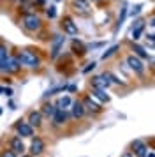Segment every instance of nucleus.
Here are the masks:
<instances>
[{
	"instance_id": "21",
	"label": "nucleus",
	"mask_w": 155,
	"mask_h": 157,
	"mask_svg": "<svg viewBox=\"0 0 155 157\" xmlns=\"http://www.w3.org/2000/svg\"><path fill=\"white\" fill-rule=\"evenodd\" d=\"M7 57H9V51H7V46L4 43H0V67H2V64L7 60Z\"/></svg>"
},
{
	"instance_id": "25",
	"label": "nucleus",
	"mask_w": 155,
	"mask_h": 157,
	"mask_svg": "<svg viewBox=\"0 0 155 157\" xmlns=\"http://www.w3.org/2000/svg\"><path fill=\"white\" fill-rule=\"evenodd\" d=\"M55 6H49L48 9H46V16H48V18H55L56 16V11H55Z\"/></svg>"
},
{
	"instance_id": "13",
	"label": "nucleus",
	"mask_w": 155,
	"mask_h": 157,
	"mask_svg": "<svg viewBox=\"0 0 155 157\" xmlns=\"http://www.w3.org/2000/svg\"><path fill=\"white\" fill-rule=\"evenodd\" d=\"M109 79L106 78V76H95V78H92V86L93 88H106V86H109Z\"/></svg>"
},
{
	"instance_id": "12",
	"label": "nucleus",
	"mask_w": 155,
	"mask_h": 157,
	"mask_svg": "<svg viewBox=\"0 0 155 157\" xmlns=\"http://www.w3.org/2000/svg\"><path fill=\"white\" fill-rule=\"evenodd\" d=\"M28 125H32V127H39L42 124V113L39 111H32V113L28 115Z\"/></svg>"
},
{
	"instance_id": "15",
	"label": "nucleus",
	"mask_w": 155,
	"mask_h": 157,
	"mask_svg": "<svg viewBox=\"0 0 155 157\" xmlns=\"http://www.w3.org/2000/svg\"><path fill=\"white\" fill-rule=\"evenodd\" d=\"M90 97H97V99L102 101V102H108V101H109V95L106 94V88H92Z\"/></svg>"
},
{
	"instance_id": "32",
	"label": "nucleus",
	"mask_w": 155,
	"mask_h": 157,
	"mask_svg": "<svg viewBox=\"0 0 155 157\" xmlns=\"http://www.w3.org/2000/svg\"><path fill=\"white\" fill-rule=\"evenodd\" d=\"M148 157H155V154H153V152H152V150L148 152Z\"/></svg>"
},
{
	"instance_id": "36",
	"label": "nucleus",
	"mask_w": 155,
	"mask_h": 157,
	"mask_svg": "<svg viewBox=\"0 0 155 157\" xmlns=\"http://www.w3.org/2000/svg\"><path fill=\"white\" fill-rule=\"evenodd\" d=\"M56 2H60V0H56Z\"/></svg>"
},
{
	"instance_id": "16",
	"label": "nucleus",
	"mask_w": 155,
	"mask_h": 157,
	"mask_svg": "<svg viewBox=\"0 0 155 157\" xmlns=\"http://www.w3.org/2000/svg\"><path fill=\"white\" fill-rule=\"evenodd\" d=\"M72 115H74V118H81L85 115V108H83V102L81 101L72 102Z\"/></svg>"
},
{
	"instance_id": "22",
	"label": "nucleus",
	"mask_w": 155,
	"mask_h": 157,
	"mask_svg": "<svg viewBox=\"0 0 155 157\" xmlns=\"http://www.w3.org/2000/svg\"><path fill=\"white\" fill-rule=\"evenodd\" d=\"M55 111H56V108L53 104H44L42 106V115H46V117H53Z\"/></svg>"
},
{
	"instance_id": "23",
	"label": "nucleus",
	"mask_w": 155,
	"mask_h": 157,
	"mask_svg": "<svg viewBox=\"0 0 155 157\" xmlns=\"http://www.w3.org/2000/svg\"><path fill=\"white\" fill-rule=\"evenodd\" d=\"M118 50H120L118 44H115V46H111V48H108V50H106L104 53H102V58H104V60H106V58H109L111 55H115V53H116Z\"/></svg>"
},
{
	"instance_id": "27",
	"label": "nucleus",
	"mask_w": 155,
	"mask_h": 157,
	"mask_svg": "<svg viewBox=\"0 0 155 157\" xmlns=\"http://www.w3.org/2000/svg\"><path fill=\"white\" fill-rule=\"evenodd\" d=\"M0 92H4L7 97H11L13 95V88H6V86H0Z\"/></svg>"
},
{
	"instance_id": "24",
	"label": "nucleus",
	"mask_w": 155,
	"mask_h": 157,
	"mask_svg": "<svg viewBox=\"0 0 155 157\" xmlns=\"http://www.w3.org/2000/svg\"><path fill=\"white\" fill-rule=\"evenodd\" d=\"M67 86L65 85H58V86H55V88H51V90H48V92L44 94V97H49V95H55V94H58V92H63Z\"/></svg>"
},
{
	"instance_id": "18",
	"label": "nucleus",
	"mask_w": 155,
	"mask_h": 157,
	"mask_svg": "<svg viewBox=\"0 0 155 157\" xmlns=\"http://www.w3.org/2000/svg\"><path fill=\"white\" fill-rule=\"evenodd\" d=\"M143 29H145L143 21H136V29H132V39H134V41H138V39H139V36L143 34Z\"/></svg>"
},
{
	"instance_id": "19",
	"label": "nucleus",
	"mask_w": 155,
	"mask_h": 157,
	"mask_svg": "<svg viewBox=\"0 0 155 157\" xmlns=\"http://www.w3.org/2000/svg\"><path fill=\"white\" fill-rule=\"evenodd\" d=\"M132 51H134V55H136L138 58H148V53L145 51V48H141L139 44H134Z\"/></svg>"
},
{
	"instance_id": "33",
	"label": "nucleus",
	"mask_w": 155,
	"mask_h": 157,
	"mask_svg": "<svg viewBox=\"0 0 155 157\" xmlns=\"http://www.w3.org/2000/svg\"><path fill=\"white\" fill-rule=\"evenodd\" d=\"M14 2H25V0H14Z\"/></svg>"
},
{
	"instance_id": "3",
	"label": "nucleus",
	"mask_w": 155,
	"mask_h": 157,
	"mask_svg": "<svg viewBox=\"0 0 155 157\" xmlns=\"http://www.w3.org/2000/svg\"><path fill=\"white\" fill-rule=\"evenodd\" d=\"M20 60L16 57H7V60L2 64V67H0V71L6 72V74H14V72L20 71Z\"/></svg>"
},
{
	"instance_id": "17",
	"label": "nucleus",
	"mask_w": 155,
	"mask_h": 157,
	"mask_svg": "<svg viewBox=\"0 0 155 157\" xmlns=\"http://www.w3.org/2000/svg\"><path fill=\"white\" fill-rule=\"evenodd\" d=\"M51 118H53V124H55V125H62L63 122H65V118H67V115H65V109H56L55 115H53Z\"/></svg>"
},
{
	"instance_id": "5",
	"label": "nucleus",
	"mask_w": 155,
	"mask_h": 157,
	"mask_svg": "<svg viewBox=\"0 0 155 157\" xmlns=\"http://www.w3.org/2000/svg\"><path fill=\"white\" fill-rule=\"evenodd\" d=\"M63 43H65V37L63 36H56L51 43V58H56L60 55V51L63 48Z\"/></svg>"
},
{
	"instance_id": "10",
	"label": "nucleus",
	"mask_w": 155,
	"mask_h": 157,
	"mask_svg": "<svg viewBox=\"0 0 155 157\" xmlns=\"http://www.w3.org/2000/svg\"><path fill=\"white\" fill-rule=\"evenodd\" d=\"M16 129H18V132H20L21 136H25V138H30V136L34 134V127L28 125L27 122H20V124H16Z\"/></svg>"
},
{
	"instance_id": "26",
	"label": "nucleus",
	"mask_w": 155,
	"mask_h": 157,
	"mask_svg": "<svg viewBox=\"0 0 155 157\" xmlns=\"http://www.w3.org/2000/svg\"><path fill=\"white\" fill-rule=\"evenodd\" d=\"M70 104H72V101H70L69 97H62V101H60V106L62 108H69ZM62 108H60V109H62Z\"/></svg>"
},
{
	"instance_id": "14",
	"label": "nucleus",
	"mask_w": 155,
	"mask_h": 157,
	"mask_svg": "<svg viewBox=\"0 0 155 157\" xmlns=\"http://www.w3.org/2000/svg\"><path fill=\"white\" fill-rule=\"evenodd\" d=\"M132 150L136 152V155H138V157H146L148 148L145 147V143L139 141V140H136V141L132 143Z\"/></svg>"
},
{
	"instance_id": "6",
	"label": "nucleus",
	"mask_w": 155,
	"mask_h": 157,
	"mask_svg": "<svg viewBox=\"0 0 155 157\" xmlns=\"http://www.w3.org/2000/svg\"><path fill=\"white\" fill-rule=\"evenodd\" d=\"M62 29L65 34H69V36H78V27L76 23L72 21V18H69V16H65L62 20Z\"/></svg>"
},
{
	"instance_id": "4",
	"label": "nucleus",
	"mask_w": 155,
	"mask_h": 157,
	"mask_svg": "<svg viewBox=\"0 0 155 157\" xmlns=\"http://www.w3.org/2000/svg\"><path fill=\"white\" fill-rule=\"evenodd\" d=\"M127 65H129L136 74H143V72H145V65L141 62V58H138L136 55H129V57H127Z\"/></svg>"
},
{
	"instance_id": "1",
	"label": "nucleus",
	"mask_w": 155,
	"mask_h": 157,
	"mask_svg": "<svg viewBox=\"0 0 155 157\" xmlns=\"http://www.w3.org/2000/svg\"><path fill=\"white\" fill-rule=\"evenodd\" d=\"M18 60H20V65H25V67H30V69H35V67L41 65L39 55H35L34 51L30 50H21V53L18 55Z\"/></svg>"
},
{
	"instance_id": "28",
	"label": "nucleus",
	"mask_w": 155,
	"mask_h": 157,
	"mask_svg": "<svg viewBox=\"0 0 155 157\" xmlns=\"http://www.w3.org/2000/svg\"><path fill=\"white\" fill-rule=\"evenodd\" d=\"M0 157H16V154L11 152V150H6V152H2V154H0Z\"/></svg>"
},
{
	"instance_id": "7",
	"label": "nucleus",
	"mask_w": 155,
	"mask_h": 157,
	"mask_svg": "<svg viewBox=\"0 0 155 157\" xmlns=\"http://www.w3.org/2000/svg\"><path fill=\"white\" fill-rule=\"evenodd\" d=\"M72 7H74V11L79 13V14H88L90 4H88L86 0H72Z\"/></svg>"
},
{
	"instance_id": "9",
	"label": "nucleus",
	"mask_w": 155,
	"mask_h": 157,
	"mask_svg": "<svg viewBox=\"0 0 155 157\" xmlns=\"http://www.w3.org/2000/svg\"><path fill=\"white\" fill-rule=\"evenodd\" d=\"M83 108H85V111H90V113H100V111H102L100 104L93 102L92 97H86V99L83 101Z\"/></svg>"
},
{
	"instance_id": "8",
	"label": "nucleus",
	"mask_w": 155,
	"mask_h": 157,
	"mask_svg": "<svg viewBox=\"0 0 155 157\" xmlns=\"http://www.w3.org/2000/svg\"><path fill=\"white\" fill-rule=\"evenodd\" d=\"M9 145H11V152H14V154H23V152H25V145H23V141H21L20 136L11 138Z\"/></svg>"
},
{
	"instance_id": "34",
	"label": "nucleus",
	"mask_w": 155,
	"mask_h": 157,
	"mask_svg": "<svg viewBox=\"0 0 155 157\" xmlns=\"http://www.w3.org/2000/svg\"><path fill=\"white\" fill-rule=\"evenodd\" d=\"M21 157H32V155H21Z\"/></svg>"
},
{
	"instance_id": "2",
	"label": "nucleus",
	"mask_w": 155,
	"mask_h": 157,
	"mask_svg": "<svg viewBox=\"0 0 155 157\" xmlns=\"http://www.w3.org/2000/svg\"><path fill=\"white\" fill-rule=\"evenodd\" d=\"M21 25L28 32H37V30H41L42 21H41V18L37 14H34V13H25V14L21 16Z\"/></svg>"
},
{
	"instance_id": "11",
	"label": "nucleus",
	"mask_w": 155,
	"mask_h": 157,
	"mask_svg": "<svg viewBox=\"0 0 155 157\" xmlns=\"http://www.w3.org/2000/svg\"><path fill=\"white\" fill-rule=\"evenodd\" d=\"M30 150H32V154H34V155H41L42 152H44V141H42L41 138H35V140H32Z\"/></svg>"
},
{
	"instance_id": "35",
	"label": "nucleus",
	"mask_w": 155,
	"mask_h": 157,
	"mask_svg": "<svg viewBox=\"0 0 155 157\" xmlns=\"http://www.w3.org/2000/svg\"><path fill=\"white\" fill-rule=\"evenodd\" d=\"M0 115H2V108H0Z\"/></svg>"
},
{
	"instance_id": "31",
	"label": "nucleus",
	"mask_w": 155,
	"mask_h": 157,
	"mask_svg": "<svg viewBox=\"0 0 155 157\" xmlns=\"http://www.w3.org/2000/svg\"><path fill=\"white\" fill-rule=\"evenodd\" d=\"M122 157H132V154H129V152H125V154H123Z\"/></svg>"
},
{
	"instance_id": "29",
	"label": "nucleus",
	"mask_w": 155,
	"mask_h": 157,
	"mask_svg": "<svg viewBox=\"0 0 155 157\" xmlns=\"http://www.w3.org/2000/svg\"><path fill=\"white\" fill-rule=\"evenodd\" d=\"M93 69H95V62H92V64H88V67H86V69H85L83 72H90V71H93Z\"/></svg>"
},
{
	"instance_id": "20",
	"label": "nucleus",
	"mask_w": 155,
	"mask_h": 157,
	"mask_svg": "<svg viewBox=\"0 0 155 157\" xmlns=\"http://www.w3.org/2000/svg\"><path fill=\"white\" fill-rule=\"evenodd\" d=\"M72 51H74V53H78V55H85V53H86V48L83 46V43L74 41V43H72Z\"/></svg>"
},
{
	"instance_id": "30",
	"label": "nucleus",
	"mask_w": 155,
	"mask_h": 157,
	"mask_svg": "<svg viewBox=\"0 0 155 157\" xmlns=\"http://www.w3.org/2000/svg\"><path fill=\"white\" fill-rule=\"evenodd\" d=\"M139 11H141V6H136V7H134V11H132V14H138Z\"/></svg>"
}]
</instances>
